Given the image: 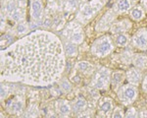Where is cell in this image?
<instances>
[{
	"mask_svg": "<svg viewBox=\"0 0 147 118\" xmlns=\"http://www.w3.org/2000/svg\"><path fill=\"white\" fill-rule=\"evenodd\" d=\"M131 48L140 51H147V28H140L131 37Z\"/></svg>",
	"mask_w": 147,
	"mask_h": 118,
	"instance_id": "obj_11",
	"label": "cell"
},
{
	"mask_svg": "<svg viewBox=\"0 0 147 118\" xmlns=\"http://www.w3.org/2000/svg\"><path fill=\"white\" fill-rule=\"evenodd\" d=\"M141 89L142 91L144 92V94H147V74L144 76L143 80H142V83H141Z\"/></svg>",
	"mask_w": 147,
	"mask_h": 118,
	"instance_id": "obj_38",
	"label": "cell"
},
{
	"mask_svg": "<svg viewBox=\"0 0 147 118\" xmlns=\"http://www.w3.org/2000/svg\"><path fill=\"white\" fill-rule=\"evenodd\" d=\"M132 29V22L127 18L118 19L110 29V34L116 35L124 33H129Z\"/></svg>",
	"mask_w": 147,
	"mask_h": 118,
	"instance_id": "obj_16",
	"label": "cell"
},
{
	"mask_svg": "<svg viewBox=\"0 0 147 118\" xmlns=\"http://www.w3.org/2000/svg\"><path fill=\"white\" fill-rule=\"evenodd\" d=\"M45 8L43 0H30L28 4V16L30 22L38 23L41 25V22L45 16Z\"/></svg>",
	"mask_w": 147,
	"mask_h": 118,
	"instance_id": "obj_9",
	"label": "cell"
},
{
	"mask_svg": "<svg viewBox=\"0 0 147 118\" xmlns=\"http://www.w3.org/2000/svg\"><path fill=\"white\" fill-rule=\"evenodd\" d=\"M11 30H12V32H13V34L17 37L18 39L27 37L28 35H30V33H32L28 20L14 24V25L12 26Z\"/></svg>",
	"mask_w": 147,
	"mask_h": 118,
	"instance_id": "obj_20",
	"label": "cell"
},
{
	"mask_svg": "<svg viewBox=\"0 0 147 118\" xmlns=\"http://www.w3.org/2000/svg\"><path fill=\"white\" fill-rule=\"evenodd\" d=\"M125 81H127L125 72L123 70H114L111 75V89L113 92L117 93L118 90L124 85Z\"/></svg>",
	"mask_w": 147,
	"mask_h": 118,
	"instance_id": "obj_19",
	"label": "cell"
},
{
	"mask_svg": "<svg viewBox=\"0 0 147 118\" xmlns=\"http://www.w3.org/2000/svg\"><path fill=\"white\" fill-rule=\"evenodd\" d=\"M125 118H140L138 109L134 106H129L127 109L125 110Z\"/></svg>",
	"mask_w": 147,
	"mask_h": 118,
	"instance_id": "obj_34",
	"label": "cell"
},
{
	"mask_svg": "<svg viewBox=\"0 0 147 118\" xmlns=\"http://www.w3.org/2000/svg\"><path fill=\"white\" fill-rule=\"evenodd\" d=\"M67 57L60 37L35 31L0 52L1 82L46 88L65 74Z\"/></svg>",
	"mask_w": 147,
	"mask_h": 118,
	"instance_id": "obj_1",
	"label": "cell"
},
{
	"mask_svg": "<svg viewBox=\"0 0 147 118\" xmlns=\"http://www.w3.org/2000/svg\"><path fill=\"white\" fill-rule=\"evenodd\" d=\"M60 118H71V117H60Z\"/></svg>",
	"mask_w": 147,
	"mask_h": 118,
	"instance_id": "obj_44",
	"label": "cell"
},
{
	"mask_svg": "<svg viewBox=\"0 0 147 118\" xmlns=\"http://www.w3.org/2000/svg\"><path fill=\"white\" fill-rule=\"evenodd\" d=\"M113 71L106 66H97V69L92 75L89 87L97 91H108L111 87V75Z\"/></svg>",
	"mask_w": 147,
	"mask_h": 118,
	"instance_id": "obj_6",
	"label": "cell"
},
{
	"mask_svg": "<svg viewBox=\"0 0 147 118\" xmlns=\"http://www.w3.org/2000/svg\"><path fill=\"white\" fill-rule=\"evenodd\" d=\"M108 0H89L82 3L80 9L75 15V19L82 26H87L97 17L102 9L105 7Z\"/></svg>",
	"mask_w": 147,
	"mask_h": 118,
	"instance_id": "obj_2",
	"label": "cell"
},
{
	"mask_svg": "<svg viewBox=\"0 0 147 118\" xmlns=\"http://www.w3.org/2000/svg\"><path fill=\"white\" fill-rule=\"evenodd\" d=\"M2 105L4 106V110L9 115L15 118H20L28 107L26 93L20 92V93L14 94L8 100L2 102Z\"/></svg>",
	"mask_w": 147,
	"mask_h": 118,
	"instance_id": "obj_4",
	"label": "cell"
},
{
	"mask_svg": "<svg viewBox=\"0 0 147 118\" xmlns=\"http://www.w3.org/2000/svg\"><path fill=\"white\" fill-rule=\"evenodd\" d=\"M138 112L140 118H147V108L143 107L142 109H138Z\"/></svg>",
	"mask_w": 147,
	"mask_h": 118,
	"instance_id": "obj_40",
	"label": "cell"
},
{
	"mask_svg": "<svg viewBox=\"0 0 147 118\" xmlns=\"http://www.w3.org/2000/svg\"><path fill=\"white\" fill-rule=\"evenodd\" d=\"M40 110L36 101H30L24 114L20 118H39Z\"/></svg>",
	"mask_w": 147,
	"mask_h": 118,
	"instance_id": "obj_28",
	"label": "cell"
},
{
	"mask_svg": "<svg viewBox=\"0 0 147 118\" xmlns=\"http://www.w3.org/2000/svg\"><path fill=\"white\" fill-rule=\"evenodd\" d=\"M114 42H115L116 47L119 48H127L130 45V41H131V37L129 35V33H124V34H119L116 35H112Z\"/></svg>",
	"mask_w": 147,
	"mask_h": 118,
	"instance_id": "obj_26",
	"label": "cell"
},
{
	"mask_svg": "<svg viewBox=\"0 0 147 118\" xmlns=\"http://www.w3.org/2000/svg\"><path fill=\"white\" fill-rule=\"evenodd\" d=\"M18 7L15 0H1V12H3L8 18L16 11Z\"/></svg>",
	"mask_w": 147,
	"mask_h": 118,
	"instance_id": "obj_31",
	"label": "cell"
},
{
	"mask_svg": "<svg viewBox=\"0 0 147 118\" xmlns=\"http://www.w3.org/2000/svg\"><path fill=\"white\" fill-rule=\"evenodd\" d=\"M118 17L119 16L112 10V8L107 9L97 20L95 26H94L95 32L101 35H105L106 32H110L111 27L118 20Z\"/></svg>",
	"mask_w": 147,
	"mask_h": 118,
	"instance_id": "obj_8",
	"label": "cell"
},
{
	"mask_svg": "<svg viewBox=\"0 0 147 118\" xmlns=\"http://www.w3.org/2000/svg\"><path fill=\"white\" fill-rule=\"evenodd\" d=\"M82 1V3H84V2H87V1H89V0H80Z\"/></svg>",
	"mask_w": 147,
	"mask_h": 118,
	"instance_id": "obj_43",
	"label": "cell"
},
{
	"mask_svg": "<svg viewBox=\"0 0 147 118\" xmlns=\"http://www.w3.org/2000/svg\"><path fill=\"white\" fill-rule=\"evenodd\" d=\"M67 19L63 15L62 11L52 16V32H59L61 33L64 30V28L67 25Z\"/></svg>",
	"mask_w": 147,
	"mask_h": 118,
	"instance_id": "obj_22",
	"label": "cell"
},
{
	"mask_svg": "<svg viewBox=\"0 0 147 118\" xmlns=\"http://www.w3.org/2000/svg\"><path fill=\"white\" fill-rule=\"evenodd\" d=\"M17 37L13 34L11 28L7 30L4 34H1V39H0V45H1V50L8 48L9 46L12 45L16 41H17Z\"/></svg>",
	"mask_w": 147,
	"mask_h": 118,
	"instance_id": "obj_25",
	"label": "cell"
},
{
	"mask_svg": "<svg viewBox=\"0 0 147 118\" xmlns=\"http://www.w3.org/2000/svg\"><path fill=\"white\" fill-rule=\"evenodd\" d=\"M47 4H62L63 0H46Z\"/></svg>",
	"mask_w": 147,
	"mask_h": 118,
	"instance_id": "obj_41",
	"label": "cell"
},
{
	"mask_svg": "<svg viewBox=\"0 0 147 118\" xmlns=\"http://www.w3.org/2000/svg\"><path fill=\"white\" fill-rule=\"evenodd\" d=\"M134 54V52L132 51L131 48H129V47L123 48L122 51H121V53L119 54L120 62L122 63V64L125 65V66H129L130 64H132Z\"/></svg>",
	"mask_w": 147,
	"mask_h": 118,
	"instance_id": "obj_32",
	"label": "cell"
},
{
	"mask_svg": "<svg viewBox=\"0 0 147 118\" xmlns=\"http://www.w3.org/2000/svg\"><path fill=\"white\" fill-rule=\"evenodd\" d=\"M77 118H92V109H87L86 111H84L82 113H80V114L76 115Z\"/></svg>",
	"mask_w": 147,
	"mask_h": 118,
	"instance_id": "obj_36",
	"label": "cell"
},
{
	"mask_svg": "<svg viewBox=\"0 0 147 118\" xmlns=\"http://www.w3.org/2000/svg\"><path fill=\"white\" fill-rule=\"evenodd\" d=\"M139 4H140V5L142 6V8H143L147 13V0H140Z\"/></svg>",
	"mask_w": 147,
	"mask_h": 118,
	"instance_id": "obj_42",
	"label": "cell"
},
{
	"mask_svg": "<svg viewBox=\"0 0 147 118\" xmlns=\"http://www.w3.org/2000/svg\"><path fill=\"white\" fill-rule=\"evenodd\" d=\"M69 80H70L71 82H72L73 85H75V86H80V84L82 83V80H84V76H82V74H80L79 72H77L76 70H72L71 71V73L69 74Z\"/></svg>",
	"mask_w": 147,
	"mask_h": 118,
	"instance_id": "obj_33",
	"label": "cell"
},
{
	"mask_svg": "<svg viewBox=\"0 0 147 118\" xmlns=\"http://www.w3.org/2000/svg\"><path fill=\"white\" fill-rule=\"evenodd\" d=\"M146 11L142 8L140 4H136V6L132 7V9L129 11V19L134 22H141L142 20H144L146 17Z\"/></svg>",
	"mask_w": 147,
	"mask_h": 118,
	"instance_id": "obj_27",
	"label": "cell"
},
{
	"mask_svg": "<svg viewBox=\"0 0 147 118\" xmlns=\"http://www.w3.org/2000/svg\"><path fill=\"white\" fill-rule=\"evenodd\" d=\"M44 118H60V116H59L58 114L56 113V111L54 109H52L50 112L48 113V114L46 115Z\"/></svg>",
	"mask_w": 147,
	"mask_h": 118,
	"instance_id": "obj_39",
	"label": "cell"
},
{
	"mask_svg": "<svg viewBox=\"0 0 147 118\" xmlns=\"http://www.w3.org/2000/svg\"><path fill=\"white\" fill-rule=\"evenodd\" d=\"M125 77H127V82L129 84L138 87V85H140L142 83L144 75L141 70L137 69V68L132 66V67H129V69L125 71Z\"/></svg>",
	"mask_w": 147,
	"mask_h": 118,
	"instance_id": "obj_18",
	"label": "cell"
},
{
	"mask_svg": "<svg viewBox=\"0 0 147 118\" xmlns=\"http://www.w3.org/2000/svg\"><path fill=\"white\" fill-rule=\"evenodd\" d=\"M56 85L60 88L63 94H70L74 92V85L72 84V82L69 80L68 76H66V75H64V76L57 82Z\"/></svg>",
	"mask_w": 147,
	"mask_h": 118,
	"instance_id": "obj_30",
	"label": "cell"
},
{
	"mask_svg": "<svg viewBox=\"0 0 147 118\" xmlns=\"http://www.w3.org/2000/svg\"><path fill=\"white\" fill-rule=\"evenodd\" d=\"M13 86L14 83L1 82V85H0V100H1V103L4 102L6 100H8L14 94L20 93V91H17V88Z\"/></svg>",
	"mask_w": 147,
	"mask_h": 118,
	"instance_id": "obj_21",
	"label": "cell"
},
{
	"mask_svg": "<svg viewBox=\"0 0 147 118\" xmlns=\"http://www.w3.org/2000/svg\"><path fill=\"white\" fill-rule=\"evenodd\" d=\"M71 102H72L73 112L75 115L86 111L87 109L90 108V103H89V101L87 100V98H85L84 94H77Z\"/></svg>",
	"mask_w": 147,
	"mask_h": 118,
	"instance_id": "obj_14",
	"label": "cell"
},
{
	"mask_svg": "<svg viewBox=\"0 0 147 118\" xmlns=\"http://www.w3.org/2000/svg\"><path fill=\"white\" fill-rule=\"evenodd\" d=\"M125 111L124 110V108H123V106L117 105L114 108L111 118H125Z\"/></svg>",
	"mask_w": 147,
	"mask_h": 118,
	"instance_id": "obj_35",
	"label": "cell"
},
{
	"mask_svg": "<svg viewBox=\"0 0 147 118\" xmlns=\"http://www.w3.org/2000/svg\"><path fill=\"white\" fill-rule=\"evenodd\" d=\"M53 109L60 117H71L74 114L72 102L66 98H57L54 100Z\"/></svg>",
	"mask_w": 147,
	"mask_h": 118,
	"instance_id": "obj_12",
	"label": "cell"
},
{
	"mask_svg": "<svg viewBox=\"0 0 147 118\" xmlns=\"http://www.w3.org/2000/svg\"><path fill=\"white\" fill-rule=\"evenodd\" d=\"M116 49L113 37L110 35H103L98 37L92 42L90 46V53L94 57L103 59L111 55Z\"/></svg>",
	"mask_w": 147,
	"mask_h": 118,
	"instance_id": "obj_3",
	"label": "cell"
},
{
	"mask_svg": "<svg viewBox=\"0 0 147 118\" xmlns=\"http://www.w3.org/2000/svg\"><path fill=\"white\" fill-rule=\"evenodd\" d=\"M82 5L80 0H63L62 2V13L65 18L69 20L70 16H72L78 12Z\"/></svg>",
	"mask_w": 147,
	"mask_h": 118,
	"instance_id": "obj_17",
	"label": "cell"
},
{
	"mask_svg": "<svg viewBox=\"0 0 147 118\" xmlns=\"http://www.w3.org/2000/svg\"><path fill=\"white\" fill-rule=\"evenodd\" d=\"M73 69L82 74L84 77L89 78L92 77V75L94 74L97 69V66L88 60H79L74 64Z\"/></svg>",
	"mask_w": 147,
	"mask_h": 118,
	"instance_id": "obj_13",
	"label": "cell"
},
{
	"mask_svg": "<svg viewBox=\"0 0 147 118\" xmlns=\"http://www.w3.org/2000/svg\"><path fill=\"white\" fill-rule=\"evenodd\" d=\"M136 4L138 3H136V0H115L111 8L118 16H123L129 14L132 7L136 6Z\"/></svg>",
	"mask_w": 147,
	"mask_h": 118,
	"instance_id": "obj_15",
	"label": "cell"
},
{
	"mask_svg": "<svg viewBox=\"0 0 147 118\" xmlns=\"http://www.w3.org/2000/svg\"><path fill=\"white\" fill-rule=\"evenodd\" d=\"M132 66L143 71L147 70V54L143 52H134L132 58Z\"/></svg>",
	"mask_w": 147,
	"mask_h": 118,
	"instance_id": "obj_23",
	"label": "cell"
},
{
	"mask_svg": "<svg viewBox=\"0 0 147 118\" xmlns=\"http://www.w3.org/2000/svg\"><path fill=\"white\" fill-rule=\"evenodd\" d=\"M28 16V8H23V7H18L16 11L9 17V21L11 23L16 24L18 22H22V21H27Z\"/></svg>",
	"mask_w": 147,
	"mask_h": 118,
	"instance_id": "obj_29",
	"label": "cell"
},
{
	"mask_svg": "<svg viewBox=\"0 0 147 118\" xmlns=\"http://www.w3.org/2000/svg\"><path fill=\"white\" fill-rule=\"evenodd\" d=\"M15 1L19 7H23V8H28V5L30 4V0H15Z\"/></svg>",
	"mask_w": 147,
	"mask_h": 118,
	"instance_id": "obj_37",
	"label": "cell"
},
{
	"mask_svg": "<svg viewBox=\"0 0 147 118\" xmlns=\"http://www.w3.org/2000/svg\"><path fill=\"white\" fill-rule=\"evenodd\" d=\"M61 41L63 42L65 55L68 59H74L79 55V45L69 41H66V39H61Z\"/></svg>",
	"mask_w": 147,
	"mask_h": 118,
	"instance_id": "obj_24",
	"label": "cell"
},
{
	"mask_svg": "<svg viewBox=\"0 0 147 118\" xmlns=\"http://www.w3.org/2000/svg\"><path fill=\"white\" fill-rule=\"evenodd\" d=\"M60 39L69 41L77 45L82 44L85 39L84 26L80 24L76 19L70 21L64 28V30L60 33Z\"/></svg>",
	"mask_w": 147,
	"mask_h": 118,
	"instance_id": "obj_5",
	"label": "cell"
},
{
	"mask_svg": "<svg viewBox=\"0 0 147 118\" xmlns=\"http://www.w3.org/2000/svg\"><path fill=\"white\" fill-rule=\"evenodd\" d=\"M115 107V101L112 98L101 96L96 105L97 118H111V115H112Z\"/></svg>",
	"mask_w": 147,
	"mask_h": 118,
	"instance_id": "obj_10",
	"label": "cell"
},
{
	"mask_svg": "<svg viewBox=\"0 0 147 118\" xmlns=\"http://www.w3.org/2000/svg\"><path fill=\"white\" fill-rule=\"evenodd\" d=\"M116 94L123 105L131 106L138 98L139 90L137 86H134L127 83V84L123 85Z\"/></svg>",
	"mask_w": 147,
	"mask_h": 118,
	"instance_id": "obj_7",
	"label": "cell"
}]
</instances>
